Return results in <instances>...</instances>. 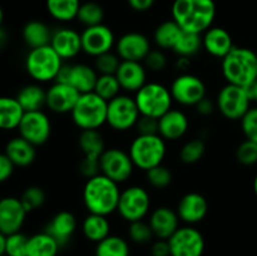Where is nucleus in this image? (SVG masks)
<instances>
[{
	"label": "nucleus",
	"mask_w": 257,
	"mask_h": 256,
	"mask_svg": "<svg viewBox=\"0 0 257 256\" xmlns=\"http://www.w3.org/2000/svg\"><path fill=\"white\" fill-rule=\"evenodd\" d=\"M119 196V185L102 173L88 178L83 186L82 198L88 213L108 217L117 212Z\"/></svg>",
	"instance_id": "1"
},
{
	"label": "nucleus",
	"mask_w": 257,
	"mask_h": 256,
	"mask_svg": "<svg viewBox=\"0 0 257 256\" xmlns=\"http://www.w3.org/2000/svg\"><path fill=\"white\" fill-rule=\"evenodd\" d=\"M171 13L182 30L203 34L215 22L216 4L213 0H175Z\"/></svg>",
	"instance_id": "2"
},
{
	"label": "nucleus",
	"mask_w": 257,
	"mask_h": 256,
	"mask_svg": "<svg viewBox=\"0 0 257 256\" xmlns=\"http://www.w3.org/2000/svg\"><path fill=\"white\" fill-rule=\"evenodd\" d=\"M221 73L228 84L248 88L257 79L256 52L235 45L233 49L221 59Z\"/></svg>",
	"instance_id": "3"
},
{
	"label": "nucleus",
	"mask_w": 257,
	"mask_h": 256,
	"mask_svg": "<svg viewBox=\"0 0 257 256\" xmlns=\"http://www.w3.org/2000/svg\"><path fill=\"white\" fill-rule=\"evenodd\" d=\"M64 60L50 45L30 49L25 57V70L35 83L55 82Z\"/></svg>",
	"instance_id": "4"
},
{
	"label": "nucleus",
	"mask_w": 257,
	"mask_h": 256,
	"mask_svg": "<svg viewBox=\"0 0 257 256\" xmlns=\"http://www.w3.org/2000/svg\"><path fill=\"white\" fill-rule=\"evenodd\" d=\"M136 168L147 172L162 165L167 155V142L160 135L136 136L128 148Z\"/></svg>",
	"instance_id": "5"
},
{
	"label": "nucleus",
	"mask_w": 257,
	"mask_h": 256,
	"mask_svg": "<svg viewBox=\"0 0 257 256\" xmlns=\"http://www.w3.org/2000/svg\"><path fill=\"white\" fill-rule=\"evenodd\" d=\"M108 102L94 92L80 94L70 112L73 123L80 131L99 130L107 124Z\"/></svg>",
	"instance_id": "6"
},
{
	"label": "nucleus",
	"mask_w": 257,
	"mask_h": 256,
	"mask_svg": "<svg viewBox=\"0 0 257 256\" xmlns=\"http://www.w3.org/2000/svg\"><path fill=\"white\" fill-rule=\"evenodd\" d=\"M135 100L141 115L160 119L172 108L173 98L170 88L158 82H147L137 93Z\"/></svg>",
	"instance_id": "7"
},
{
	"label": "nucleus",
	"mask_w": 257,
	"mask_h": 256,
	"mask_svg": "<svg viewBox=\"0 0 257 256\" xmlns=\"http://www.w3.org/2000/svg\"><path fill=\"white\" fill-rule=\"evenodd\" d=\"M151 195L145 187L132 185L120 191L117 212L128 223L145 220L151 212Z\"/></svg>",
	"instance_id": "8"
},
{
	"label": "nucleus",
	"mask_w": 257,
	"mask_h": 256,
	"mask_svg": "<svg viewBox=\"0 0 257 256\" xmlns=\"http://www.w3.org/2000/svg\"><path fill=\"white\" fill-rule=\"evenodd\" d=\"M216 109L228 120H241L251 108V98L247 88L226 83L217 93Z\"/></svg>",
	"instance_id": "9"
},
{
	"label": "nucleus",
	"mask_w": 257,
	"mask_h": 256,
	"mask_svg": "<svg viewBox=\"0 0 257 256\" xmlns=\"http://www.w3.org/2000/svg\"><path fill=\"white\" fill-rule=\"evenodd\" d=\"M141 113L135 97L130 94L117 95L108 102L107 125L115 132H127L136 127Z\"/></svg>",
	"instance_id": "10"
},
{
	"label": "nucleus",
	"mask_w": 257,
	"mask_h": 256,
	"mask_svg": "<svg viewBox=\"0 0 257 256\" xmlns=\"http://www.w3.org/2000/svg\"><path fill=\"white\" fill-rule=\"evenodd\" d=\"M135 168L128 151H123L122 148H105L99 157L100 173L117 182L118 185L127 182L132 177Z\"/></svg>",
	"instance_id": "11"
},
{
	"label": "nucleus",
	"mask_w": 257,
	"mask_h": 256,
	"mask_svg": "<svg viewBox=\"0 0 257 256\" xmlns=\"http://www.w3.org/2000/svg\"><path fill=\"white\" fill-rule=\"evenodd\" d=\"M168 88L173 102L178 103L182 107H195L207 95L205 82L192 73L178 74Z\"/></svg>",
	"instance_id": "12"
},
{
	"label": "nucleus",
	"mask_w": 257,
	"mask_h": 256,
	"mask_svg": "<svg viewBox=\"0 0 257 256\" xmlns=\"http://www.w3.org/2000/svg\"><path fill=\"white\" fill-rule=\"evenodd\" d=\"M20 137L35 147L45 145L52 136V122L44 110L25 112L18 127Z\"/></svg>",
	"instance_id": "13"
},
{
	"label": "nucleus",
	"mask_w": 257,
	"mask_h": 256,
	"mask_svg": "<svg viewBox=\"0 0 257 256\" xmlns=\"http://www.w3.org/2000/svg\"><path fill=\"white\" fill-rule=\"evenodd\" d=\"M171 256H202L205 252V237L195 226H180L168 238Z\"/></svg>",
	"instance_id": "14"
},
{
	"label": "nucleus",
	"mask_w": 257,
	"mask_h": 256,
	"mask_svg": "<svg viewBox=\"0 0 257 256\" xmlns=\"http://www.w3.org/2000/svg\"><path fill=\"white\" fill-rule=\"evenodd\" d=\"M98 75L99 74L94 67L87 63H70V64L64 63L55 82L69 84L80 94H84L94 90Z\"/></svg>",
	"instance_id": "15"
},
{
	"label": "nucleus",
	"mask_w": 257,
	"mask_h": 256,
	"mask_svg": "<svg viewBox=\"0 0 257 256\" xmlns=\"http://www.w3.org/2000/svg\"><path fill=\"white\" fill-rule=\"evenodd\" d=\"M80 38H82V52L92 58L112 52L113 48L115 47L114 33L103 23L94 27L84 28V30L80 33Z\"/></svg>",
	"instance_id": "16"
},
{
	"label": "nucleus",
	"mask_w": 257,
	"mask_h": 256,
	"mask_svg": "<svg viewBox=\"0 0 257 256\" xmlns=\"http://www.w3.org/2000/svg\"><path fill=\"white\" fill-rule=\"evenodd\" d=\"M152 49L150 39L138 32H130L123 34L115 42V53L120 60L143 62Z\"/></svg>",
	"instance_id": "17"
},
{
	"label": "nucleus",
	"mask_w": 257,
	"mask_h": 256,
	"mask_svg": "<svg viewBox=\"0 0 257 256\" xmlns=\"http://www.w3.org/2000/svg\"><path fill=\"white\" fill-rule=\"evenodd\" d=\"M27 215V210L19 197H3L0 200V232L5 236L19 232L24 225Z\"/></svg>",
	"instance_id": "18"
},
{
	"label": "nucleus",
	"mask_w": 257,
	"mask_h": 256,
	"mask_svg": "<svg viewBox=\"0 0 257 256\" xmlns=\"http://www.w3.org/2000/svg\"><path fill=\"white\" fill-rule=\"evenodd\" d=\"M181 222L195 226L205 220L208 213V201L202 193L187 192L180 198L176 207Z\"/></svg>",
	"instance_id": "19"
},
{
	"label": "nucleus",
	"mask_w": 257,
	"mask_h": 256,
	"mask_svg": "<svg viewBox=\"0 0 257 256\" xmlns=\"http://www.w3.org/2000/svg\"><path fill=\"white\" fill-rule=\"evenodd\" d=\"M79 97L80 93L69 84L53 82L47 89V108L55 114H70Z\"/></svg>",
	"instance_id": "20"
},
{
	"label": "nucleus",
	"mask_w": 257,
	"mask_h": 256,
	"mask_svg": "<svg viewBox=\"0 0 257 256\" xmlns=\"http://www.w3.org/2000/svg\"><path fill=\"white\" fill-rule=\"evenodd\" d=\"M190 120L183 110L171 108L158 119V135L166 142H175L187 135Z\"/></svg>",
	"instance_id": "21"
},
{
	"label": "nucleus",
	"mask_w": 257,
	"mask_h": 256,
	"mask_svg": "<svg viewBox=\"0 0 257 256\" xmlns=\"http://www.w3.org/2000/svg\"><path fill=\"white\" fill-rule=\"evenodd\" d=\"M147 221L152 228L155 238L160 240H168L180 228L181 222L176 210L168 206H160L151 211Z\"/></svg>",
	"instance_id": "22"
},
{
	"label": "nucleus",
	"mask_w": 257,
	"mask_h": 256,
	"mask_svg": "<svg viewBox=\"0 0 257 256\" xmlns=\"http://www.w3.org/2000/svg\"><path fill=\"white\" fill-rule=\"evenodd\" d=\"M50 47L57 52V54L63 60L74 59L79 53H82V38L80 33H78L72 28L62 27L53 30Z\"/></svg>",
	"instance_id": "23"
},
{
	"label": "nucleus",
	"mask_w": 257,
	"mask_h": 256,
	"mask_svg": "<svg viewBox=\"0 0 257 256\" xmlns=\"http://www.w3.org/2000/svg\"><path fill=\"white\" fill-rule=\"evenodd\" d=\"M78 221L74 213L70 211H59L55 213L49 222L45 225L44 230L47 233H49L58 243L60 248L65 247L69 245L77 231Z\"/></svg>",
	"instance_id": "24"
},
{
	"label": "nucleus",
	"mask_w": 257,
	"mask_h": 256,
	"mask_svg": "<svg viewBox=\"0 0 257 256\" xmlns=\"http://www.w3.org/2000/svg\"><path fill=\"white\" fill-rule=\"evenodd\" d=\"M147 73L142 62L122 60L115 72L120 88L125 93H137L147 83Z\"/></svg>",
	"instance_id": "25"
},
{
	"label": "nucleus",
	"mask_w": 257,
	"mask_h": 256,
	"mask_svg": "<svg viewBox=\"0 0 257 256\" xmlns=\"http://www.w3.org/2000/svg\"><path fill=\"white\" fill-rule=\"evenodd\" d=\"M232 37L221 27H211L202 34V48L211 57L223 59L233 49Z\"/></svg>",
	"instance_id": "26"
},
{
	"label": "nucleus",
	"mask_w": 257,
	"mask_h": 256,
	"mask_svg": "<svg viewBox=\"0 0 257 256\" xmlns=\"http://www.w3.org/2000/svg\"><path fill=\"white\" fill-rule=\"evenodd\" d=\"M5 155L15 167H28L37 158V147L20 136L12 138L5 146Z\"/></svg>",
	"instance_id": "27"
},
{
	"label": "nucleus",
	"mask_w": 257,
	"mask_h": 256,
	"mask_svg": "<svg viewBox=\"0 0 257 256\" xmlns=\"http://www.w3.org/2000/svg\"><path fill=\"white\" fill-rule=\"evenodd\" d=\"M15 98L24 112L43 110L47 108V89H44L40 83H30L24 85Z\"/></svg>",
	"instance_id": "28"
},
{
	"label": "nucleus",
	"mask_w": 257,
	"mask_h": 256,
	"mask_svg": "<svg viewBox=\"0 0 257 256\" xmlns=\"http://www.w3.org/2000/svg\"><path fill=\"white\" fill-rule=\"evenodd\" d=\"M22 35L25 44L30 49H34V48L50 45L53 30L40 20H30L23 27Z\"/></svg>",
	"instance_id": "29"
},
{
	"label": "nucleus",
	"mask_w": 257,
	"mask_h": 256,
	"mask_svg": "<svg viewBox=\"0 0 257 256\" xmlns=\"http://www.w3.org/2000/svg\"><path fill=\"white\" fill-rule=\"evenodd\" d=\"M110 222L107 216L88 213L82 222V233L88 241L98 243L110 235Z\"/></svg>",
	"instance_id": "30"
},
{
	"label": "nucleus",
	"mask_w": 257,
	"mask_h": 256,
	"mask_svg": "<svg viewBox=\"0 0 257 256\" xmlns=\"http://www.w3.org/2000/svg\"><path fill=\"white\" fill-rule=\"evenodd\" d=\"M24 109L15 97H0V130H18Z\"/></svg>",
	"instance_id": "31"
},
{
	"label": "nucleus",
	"mask_w": 257,
	"mask_h": 256,
	"mask_svg": "<svg viewBox=\"0 0 257 256\" xmlns=\"http://www.w3.org/2000/svg\"><path fill=\"white\" fill-rule=\"evenodd\" d=\"M78 146H79L83 157L92 158V160H99L102 153L107 148L104 137L99 132V130L80 131V135L78 137Z\"/></svg>",
	"instance_id": "32"
},
{
	"label": "nucleus",
	"mask_w": 257,
	"mask_h": 256,
	"mask_svg": "<svg viewBox=\"0 0 257 256\" xmlns=\"http://www.w3.org/2000/svg\"><path fill=\"white\" fill-rule=\"evenodd\" d=\"M182 33V28L175 20H166V22H162L160 25H157L155 33H153V40H155V44L157 45V48L172 52Z\"/></svg>",
	"instance_id": "33"
},
{
	"label": "nucleus",
	"mask_w": 257,
	"mask_h": 256,
	"mask_svg": "<svg viewBox=\"0 0 257 256\" xmlns=\"http://www.w3.org/2000/svg\"><path fill=\"white\" fill-rule=\"evenodd\" d=\"M60 246L45 231L29 236L27 256H58Z\"/></svg>",
	"instance_id": "34"
},
{
	"label": "nucleus",
	"mask_w": 257,
	"mask_h": 256,
	"mask_svg": "<svg viewBox=\"0 0 257 256\" xmlns=\"http://www.w3.org/2000/svg\"><path fill=\"white\" fill-rule=\"evenodd\" d=\"M80 0H47V10L50 17L60 23H68L77 19Z\"/></svg>",
	"instance_id": "35"
},
{
	"label": "nucleus",
	"mask_w": 257,
	"mask_h": 256,
	"mask_svg": "<svg viewBox=\"0 0 257 256\" xmlns=\"http://www.w3.org/2000/svg\"><path fill=\"white\" fill-rule=\"evenodd\" d=\"M131 247L124 237L110 233L104 240L95 243L94 256H130Z\"/></svg>",
	"instance_id": "36"
},
{
	"label": "nucleus",
	"mask_w": 257,
	"mask_h": 256,
	"mask_svg": "<svg viewBox=\"0 0 257 256\" xmlns=\"http://www.w3.org/2000/svg\"><path fill=\"white\" fill-rule=\"evenodd\" d=\"M202 49V34H195V33H188L183 30L182 35L178 39L172 52L177 57L192 58L197 55Z\"/></svg>",
	"instance_id": "37"
},
{
	"label": "nucleus",
	"mask_w": 257,
	"mask_h": 256,
	"mask_svg": "<svg viewBox=\"0 0 257 256\" xmlns=\"http://www.w3.org/2000/svg\"><path fill=\"white\" fill-rule=\"evenodd\" d=\"M77 20L84 28L102 24L104 20V10L95 2L82 3L77 14Z\"/></svg>",
	"instance_id": "38"
},
{
	"label": "nucleus",
	"mask_w": 257,
	"mask_h": 256,
	"mask_svg": "<svg viewBox=\"0 0 257 256\" xmlns=\"http://www.w3.org/2000/svg\"><path fill=\"white\" fill-rule=\"evenodd\" d=\"M206 152V145L203 140L201 138H192V140L187 141L183 143L181 147L178 157L180 161L185 165H195V163L200 162L203 158Z\"/></svg>",
	"instance_id": "39"
},
{
	"label": "nucleus",
	"mask_w": 257,
	"mask_h": 256,
	"mask_svg": "<svg viewBox=\"0 0 257 256\" xmlns=\"http://www.w3.org/2000/svg\"><path fill=\"white\" fill-rule=\"evenodd\" d=\"M93 92L99 95L104 100L109 102L113 98L120 94L122 88H120L119 82H118L115 74H102L98 75L97 83Z\"/></svg>",
	"instance_id": "40"
},
{
	"label": "nucleus",
	"mask_w": 257,
	"mask_h": 256,
	"mask_svg": "<svg viewBox=\"0 0 257 256\" xmlns=\"http://www.w3.org/2000/svg\"><path fill=\"white\" fill-rule=\"evenodd\" d=\"M148 185L155 190H166L171 186L173 181V173L167 166L162 165L156 166L146 172Z\"/></svg>",
	"instance_id": "41"
},
{
	"label": "nucleus",
	"mask_w": 257,
	"mask_h": 256,
	"mask_svg": "<svg viewBox=\"0 0 257 256\" xmlns=\"http://www.w3.org/2000/svg\"><path fill=\"white\" fill-rule=\"evenodd\" d=\"M128 238L137 245H146L152 242L155 235L148 221L140 220L128 223Z\"/></svg>",
	"instance_id": "42"
},
{
	"label": "nucleus",
	"mask_w": 257,
	"mask_h": 256,
	"mask_svg": "<svg viewBox=\"0 0 257 256\" xmlns=\"http://www.w3.org/2000/svg\"><path fill=\"white\" fill-rule=\"evenodd\" d=\"M20 201H22L23 206L27 210V212H33L42 207L47 200V195H45L44 190L39 186H29L23 191L20 195Z\"/></svg>",
	"instance_id": "43"
},
{
	"label": "nucleus",
	"mask_w": 257,
	"mask_h": 256,
	"mask_svg": "<svg viewBox=\"0 0 257 256\" xmlns=\"http://www.w3.org/2000/svg\"><path fill=\"white\" fill-rule=\"evenodd\" d=\"M28 241H29V236L23 233L22 231L8 235L7 241H5V255L27 256Z\"/></svg>",
	"instance_id": "44"
},
{
	"label": "nucleus",
	"mask_w": 257,
	"mask_h": 256,
	"mask_svg": "<svg viewBox=\"0 0 257 256\" xmlns=\"http://www.w3.org/2000/svg\"><path fill=\"white\" fill-rule=\"evenodd\" d=\"M120 58L118 57L117 53L108 52L104 54L99 55V57L94 58V69L99 75L102 74H115L118 67L120 64Z\"/></svg>",
	"instance_id": "45"
},
{
	"label": "nucleus",
	"mask_w": 257,
	"mask_h": 256,
	"mask_svg": "<svg viewBox=\"0 0 257 256\" xmlns=\"http://www.w3.org/2000/svg\"><path fill=\"white\" fill-rule=\"evenodd\" d=\"M143 64H145L146 69L148 72H153V73H160L163 72V70L167 68L168 64V59L167 55H166L165 50L160 49V48H152L151 52L148 53L147 57L145 58L143 60Z\"/></svg>",
	"instance_id": "46"
},
{
	"label": "nucleus",
	"mask_w": 257,
	"mask_h": 256,
	"mask_svg": "<svg viewBox=\"0 0 257 256\" xmlns=\"http://www.w3.org/2000/svg\"><path fill=\"white\" fill-rule=\"evenodd\" d=\"M236 160L243 166H252L257 163V143L245 140L236 150Z\"/></svg>",
	"instance_id": "47"
},
{
	"label": "nucleus",
	"mask_w": 257,
	"mask_h": 256,
	"mask_svg": "<svg viewBox=\"0 0 257 256\" xmlns=\"http://www.w3.org/2000/svg\"><path fill=\"white\" fill-rule=\"evenodd\" d=\"M240 123L246 140L257 143V107H251L241 118Z\"/></svg>",
	"instance_id": "48"
},
{
	"label": "nucleus",
	"mask_w": 257,
	"mask_h": 256,
	"mask_svg": "<svg viewBox=\"0 0 257 256\" xmlns=\"http://www.w3.org/2000/svg\"><path fill=\"white\" fill-rule=\"evenodd\" d=\"M138 136L158 135V119L147 115H141L135 127Z\"/></svg>",
	"instance_id": "49"
},
{
	"label": "nucleus",
	"mask_w": 257,
	"mask_h": 256,
	"mask_svg": "<svg viewBox=\"0 0 257 256\" xmlns=\"http://www.w3.org/2000/svg\"><path fill=\"white\" fill-rule=\"evenodd\" d=\"M79 172L83 177L88 178L94 177V176L99 175V160H92V158L82 157L79 162Z\"/></svg>",
	"instance_id": "50"
},
{
	"label": "nucleus",
	"mask_w": 257,
	"mask_h": 256,
	"mask_svg": "<svg viewBox=\"0 0 257 256\" xmlns=\"http://www.w3.org/2000/svg\"><path fill=\"white\" fill-rule=\"evenodd\" d=\"M14 167L15 166L8 158V156L5 153H0V183L5 182L12 177Z\"/></svg>",
	"instance_id": "51"
},
{
	"label": "nucleus",
	"mask_w": 257,
	"mask_h": 256,
	"mask_svg": "<svg viewBox=\"0 0 257 256\" xmlns=\"http://www.w3.org/2000/svg\"><path fill=\"white\" fill-rule=\"evenodd\" d=\"M193 108L196 109L197 114L202 115V117H208V115L212 114L213 110L216 109V102H213L212 99H210V98L206 95V97L203 98L202 100H200Z\"/></svg>",
	"instance_id": "52"
},
{
	"label": "nucleus",
	"mask_w": 257,
	"mask_h": 256,
	"mask_svg": "<svg viewBox=\"0 0 257 256\" xmlns=\"http://www.w3.org/2000/svg\"><path fill=\"white\" fill-rule=\"evenodd\" d=\"M151 255L152 256H171L170 243L168 240H160L156 238L151 245Z\"/></svg>",
	"instance_id": "53"
},
{
	"label": "nucleus",
	"mask_w": 257,
	"mask_h": 256,
	"mask_svg": "<svg viewBox=\"0 0 257 256\" xmlns=\"http://www.w3.org/2000/svg\"><path fill=\"white\" fill-rule=\"evenodd\" d=\"M156 0H127L128 5L132 8L135 12L138 13H143V12H147L150 10L151 8L153 7Z\"/></svg>",
	"instance_id": "54"
},
{
	"label": "nucleus",
	"mask_w": 257,
	"mask_h": 256,
	"mask_svg": "<svg viewBox=\"0 0 257 256\" xmlns=\"http://www.w3.org/2000/svg\"><path fill=\"white\" fill-rule=\"evenodd\" d=\"M175 65L181 73H188L187 70L190 69V67H191V58L177 57Z\"/></svg>",
	"instance_id": "55"
},
{
	"label": "nucleus",
	"mask_w": 257,
	"mask_h": 256,
	"mask_svg": "<svg viewBox=\"0 0 257 256\" xmlns=\"http://www.w3.org/2000/svg\"><path fill=\"white\" fill-rule=\"evenodd\" d=\"M247 92H248V95H250V98H251V102L257 103V79L250 85V87L247 88Z\"/></svg>",
	"instance_id": "56"
},
{
	"label": "nucleus",
	"mask_w": 257,
	"mask_h": 256,
	"mask_svg": "<svg viewBox=\"0 0 257 256\" xmlns=\"http://www.w3.org/2000/svg\"><path fill=\"white\" fill-rule=\"evenodd\" d=\"M7 42H8L7 33H5V30H3V28H0V49L7 45Z\"/></svg>",
	"instance_id": "57"
},
{
	"label": "nucleus",
	"mask_w": 257,
	"mask_h": 256,
	"mask_svg": "<svg viewBox=\"0 0 257 256\" xmlns=\"http://www.w3.org/2000/svg\"><path fill=\"white\" fill-rule=\"evenodd\" d=\"M5 241H7V236L0 232V256L5 255Z\"/></svg>",
	"instance_id": "58"
},
{
	"label": "nucleus",
	"mask_w": 257,
	"mask_h": 256,
	"mask_svg": "<svg viewBox=\"0 0 257 256\" xmlns=\"http://www.w3.org/2000/svg\"><path fill=\"white\" fill-rule=\"evenodd\" d=\"M253 192H255V195L257 197V173H256L255 178H253Z\"/></svg>",
	"instance_id": "59"
},
{
	"label": "nucleus",
	"mask_w": 257,
	"mask_h": 256,
	"mask_svg": "<svg viewBox=\"0 0 257 256\" xmlns=\"http://www.w3.org/2000/svg\"><path fill=\"white\" fill-rule=\"evenodd\" d=\"M3 19H4V13H3L2 7H0V28H2L3 25Z\"/></svg>",
	"instance_id": "60"
},
{
	"label": "nucleus",
	"mask_w": 257,
	"mask_h": 256,
	"mask_svg": "<svg viewBox=\"0 0 257 256\" xmlns=\"http://www.w3.org/2000/svg\"><path fill=\"white\" fill-rule=\"evenodd\" d=\"M256 55H257V50H256Z\"/></svg>",
	"instance_id": "61"
},
{
	"label": "nucleus",
	"mask_w": 257,
	"mask_h": 256,
	"mask_svg": "<svg viewBox=\"0 0 257 256\" xmlns=\"http://www.w3.org/2000/svg\"><path fill=\"white\" fill-rule=\"evenodd\" d=\"M3 256H7V255H3Z\"/></svg>",
	"instance_id": "62"
}]
</instances>
